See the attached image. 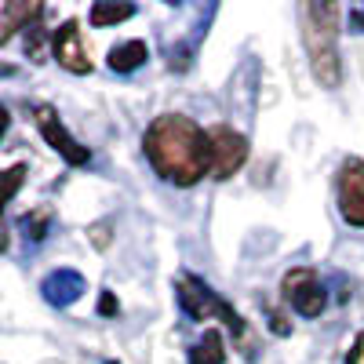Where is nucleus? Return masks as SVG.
<instances>
[{"instance_id":"1","label":"nucleus","mask_w":364,"mask_h":364,"mask_svg":"<svg viewBox=\"0 0 364 364\" xmlns=\"http://www.w3.org/2000/svg\"><path fill=\"white\" fill-rule=\"evenodd\" d=\"M142 154L171 186H197L211 171L208 132L182 113H164L142 135Z\"/></svg>"},{"instance_id":"2","label":"nucleus","mask_w":364,"mask_h":364,"mask_svg":"<svg viewBox=\"0 0 364 364\" xmlns=\"http://www.w3.org/2000/svg\"><path fill=\"white\" fill-rule=\"evenodd\" d=\"M302 44L310 55V70L321 87H339L343 63H339V4L310 0L302 4Z\"/></svg>"},{"instance_id":"3","label":"nucleus","mask_w":364,"mask_h":364,"mask_svg":"<svg viewBox=\"0 0 364 364\" xmlns=\"http://www.w3.org/2000/svg\"><path fill=\"white\" fill-rule=\"evenodd\" d=\"M175 295H178L182 314H186L190 321H223L226 331L233 336V343L245 346L248 357L259 353V346H255V339H252V328L245 324V317H240L226 299H219L204 281H197L193 273H178V277H175Z\"/></svg>"},{"instance_id":"4","label":"nucleus","mask_w":364,"mask_h":364,"mask_svg":"<svg viewBox=\"0 0 364 364\" xmlns=\"http://www.w3.org/2000/svg\"><path fill=\"white\" fill-rule=\"evenodd\" d=\"M281 291H284V302H288L299 317H321L324 306H328V291H324V284L317 281V273H314L310 266L288 269Z\"/></svg>"},{"instance_id":"5","label":"nucleus","mask_w":364,"mask_h":364,"mask_svg":"<svg viewBox=\"0 0 364 364\" xmlns=\"http://www.w3.org/2000/svg\"><path fill=\"white\" fill-rule=\"evenodd\" d=\"M33 120H37V128H41V135H44V142L55 149L58 157H63L66 164H73V168H84L87 161H91V149L87 146H80L70 132H66V124L58 120V113H55V106H48V102H37L33 106Z\"/></svg>"},{"instance_id":"6","label":"nucleus","mask_w":364,"mask_h":364,"mask_svg":"<svg viewBox=\"0 0 364 364\" xmlns=\"http://www.w3.org/2000/svg\"><path fill=\"white\" fill-rule=\"evenodd\" d=\"M208 146H211V171H208L211 178H230L248 161V139L226 124L208 132Z\"/></svg>"},{"instance_id":"7","label":"nucleus","mask_w":364,"mask_h":364,"mask_svg":"<svg viewBox=\"0 0 364 364\" xmlns=\"http://www.w3.org/2000/svg\"><path fill=\"white\" fill-rule=\"evenodd\" d=\"M336 193H339V211L350 226L364 230V161L350 157L339 168V182H336Z\"/></svg>"},{"instance_id":"8","label":"nucleus","mask_w":364,"mask_h":364,"mask_svg":"<svg viewBox=\"0 0 364 364\" xmlns=\"http://www.w3.org/2000/svg\"><path fill=\"white\" fill-rule=\"evenodd\" d=\"M51 51H55L58 66H63L66 73H77V77L91 73V58H87V48L80 41V22L77 18H66L51 33Z\"/></svg>"},{"instance_id":"9","label":"nucleus","mask_w":364,"mask_h":364,"mask_svg":"<svg viewBox=\"0 0 364 364\" xmlns=\"http://www.w3.org/2000/svg\"><path fill=\"white\" fill-rule=\"evenodd\" d=\"M84 291H87V281L80 277L77 269H70V266L51 269L48 277L41 281V295H44V302H48V306H58V310L73 306V302H77Z\"/></svg>"},{"instance_id":"10","label":"nucleus","mask_w":364,"mask_h":364,"mask_svg":"<svg viewBox=\"0 0 364 364\" xmlns=\"http://www.w3.org/2000/svg\"><path fill=\"white\" fill-rule=\"evenodd\" d=\"M44 8L37 0H0V44H8L18 29H29L41 22Z\"/></svg>"},{"instance_id":"11","label":"nucleus","mask_w":364,"mask_h":364,"mask_svg":"<svg viewBox=\"0 0 364 364\" xmlns=\"http://www.w3.org/2000/svg\"><path fill=\"white\" fill-rule=\"evenodd\" d=\"M146 58H149V48L142 44V41H124V44H113L109 48V70L113 73H135V70H142L146 66Z\"/></svg>"},{"instance_id":"12","label":"nucleus","mask_w":364,"mask_h":364,"mask_svg":"<svg viewBox=\"0 0 364 364\" xmlns=\"http://www.w3.org/2000/svg\"><path fill=\"white\" fill-rule=\"evenodd\" d=\"M190 364H226V350H223V336L215 328L204 331L190 350Z\"/></svg>"},{"instance_id":"13","label":"nucleus","mask_w":364,"mask_h":364,"mask_svg":"<svg viewBox=\"0 0 364 364\" xmlns=\"http://www.w3.org/2000/svg\"><path fill=\"white\" fill-rule=\"evenodd\" d=\"M135 15V4H109V0H99V4H91V11H87V18H91V26H117V22H124V18H132Z\"/></svg>"},{"instance_id":"14","label":"nucleus","mask_w":364,"mask_h":364,"mask_svg":"<svg viewBox=\"0 0 364 364\" xmlns=\"http://www.w3.org/2000/svg\"><path fill=\"white\" fill-rule=\"evenodd\" d=\"M18 226H22V233H26L29 245H41V240L48 237V230H51V208H33V211H26V215L18 219Z\"/></svg>"},{"instance_id":"15","label":"nucleus","mask_w":364,"mask_h":364,"mask_svg":"<svg viewBox=\"0 0 364 364\" xmlns=\"http://www.w3.org/2000/svg\"><path fill=\"white\" fill-rule=\"evenodd\" d=\"M22 182H26V164H11L0 171V215H4V208L15 200V193L22 190Z\"/></svg>"},{"instance_id":"16","label":"nucleus","mask_w":364,"mask_h":364,"mask_svg":"<svg viewBox=\"0 0 364 364\" xmlns=\"http://www.w3.org/2000/svg\"><path fill=\"white\" fill-rule=\"evenodd\" d=\"M26 55L33 58V63H41V55H44V29H41V22H33L26 29Z\"/></svg>"},{"instance_id":"17","label":"nucleus","mask_w":364,"mask_h":364,"mask_svg":"<svg viewBox=\"0 0 364 364\" xmlns=\"http://www.w3.org/2000/svg\"><path fill=\"white\" fill-rule=\"evenodd\" d=\"M346 364H364V331L357 336V343L350 346V353H346Z\"/></svg>"},{"instance_id":"18","label":"nucleus","mask_w":364,"mask_h":364,"mask_svg":"<svg viewBox=\"0 0 364 364\" xmlns=\"http://www.w3.org/2000/svg\"><path fill=\"white\" fill-rule=\"evenodd\" d=\"M269 324H273V331H277V336H291V324H288L277 310H269Z\"/></svg>"},{"instance_id":"19","label":"nucleus","mask_w":364,"mask_h":364,"mask_svg":"<svg viewBox=\"0 0 364 364\" xmlns=\"http://www.w3.org/2000/svg\"><path fill=\"white\" fill-rule=\"evenodd\" d=\"M106 230H109V223H99V226H91V240H95L99 248H106V245H109V237H106Z\"/></svg>"},{"instance_id":"20","label":"nucleus","mask_w":364,"mask_h":364,"mask_svg":"<svg viewBox=\"0 0 364 364\" xmlns=\"http://www.w3.org/2000/svg\"><path fill=\"white\" fill-rule=\"evenodd\" d=\"M99 314H102V317H113V314H117V299H113L109 291H102V302H99Z\"/></svg>"},{"instance_id":"21","label":"nucleus","mask_w":364,"mask_h":364,"mask_svg":"<svg viewBox=\"0 0 364 364\" xmlns=\"http://www.w3.org/2000/svg\"><path fill=\"white\" fill-rule=\"evenodd\" d=\"M8 124H11V113H8V106L0 102V139L8 135Z\"/></svg>"},{"instance_id":"22","label":"nucleus","mask_w":364,"mask_h":364,"mask_svg":"<svg viewBox=\"0 0 364 364\" xmlns=\"http://www.w3.org/2000/svg\"><path fill=\"white\" fill-rule=\"evenodd\" d=\"M350 26L357 29V33H364V11H353V15H350Z\"/></svg>"},{"instance_id":"23","label":"nucleus","mask_w":364,"mask_h":364,"mask_svg":"<svg viewBox=\"0 0 364 364\" xmlns=\"http://www.w3.org/2000/svg\"><path fill=\"white\" fill-rule=\"evenodd\" d=\"M8 245H11V237H8V230H4V226H0V255L8 252Z\"/></svg>"}]
</instances>
